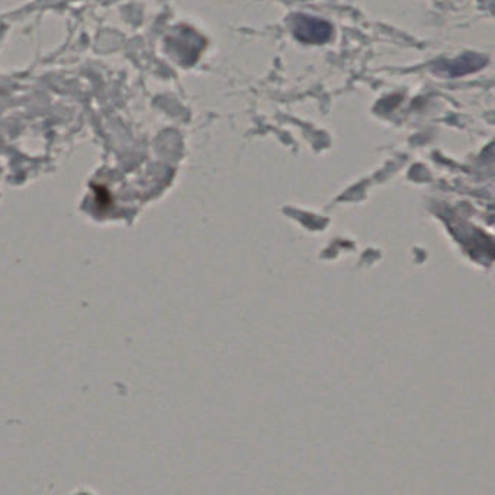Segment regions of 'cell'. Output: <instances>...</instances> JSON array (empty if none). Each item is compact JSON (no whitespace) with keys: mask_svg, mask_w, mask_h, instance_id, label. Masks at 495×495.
<instances>
[{"mask_svg":"<svg viewBox=\"0 0 495 495\" xmlns=\"http://www.w3.org/2000/svg\"><path fill=\"white\" fill-rule=\"evenodd\" d=\"M293 36L308 44H324L333 36V28L329 22L314 16L299 15L293 22Z\"/></svg>","mask_w":495,"mask_h":495,"instance_id":"6da1fadb","label":"cell"}]
</instances>
